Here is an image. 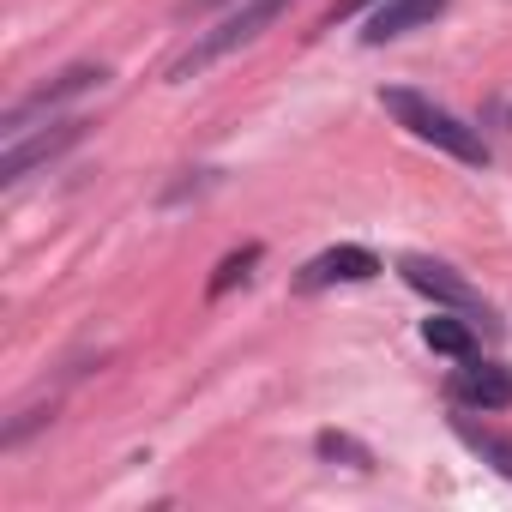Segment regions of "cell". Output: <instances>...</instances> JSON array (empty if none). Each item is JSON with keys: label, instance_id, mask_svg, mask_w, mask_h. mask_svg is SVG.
Returning a JSON list of instances; mask_svg holds the SVG:
<instances>
[{"label": "cell", "instance_id": "1", "mask_svg": "<svg viewBox=\"0 0 512 512\" xmlns=\"http://www.w3.org/2000/svg\"><path fill=\"white\" fill-rule=\"evenodd\" d=\"M380 109H386L410 139H422V145H434V151H446V157H458V163H470V169H488V139H482L476 127H464L452 109L428 103L422 91L392 85V91H380Z\"/></svg>", "mask_w": 512, "mask_h": 512}, {"label": "cell", "instance_id": "2", "mask_svg": "<svg viewBox=\"0 0 512 512\" xmlns=\"http://www.w3.org/2000/svg\"><path fill=\"white\" fill-rule=\"evenodd\" d=\"M284 7H296V0H241L229 19H217L205 37H193V49L169 67V79H193V73H205L211 61H223V55H235V49H247V43H260V37L284 19Z\"/></svg>", "mask_w": 512, "mask_h": 512}, {"label": "cell", "instance_id": "3", "mask_svg": "<svg viewBox=\"0 0 512 512\" xmlns=\"http://www.w3.org/2000/svg\"><path fill=\"white\" fill-rule=\"evenodd\" d=\"M398 272H404V284H410L416 296H428L434 308H452V314L476 320L482 332H494V308H488V302H482V290H470L446 260H428V253H404Z\"/></svg>", "mask_w": 512, "mask_h": 512}, {"label": "cell", "instance_id": "4", "mask_svg": "<svg viewBox=\"0 0 512 512\" xmlns=\"http://www.w3.org/2000/svg\"><path fill=\"white\" fill-rule=\"evenodd\" d=\"M103 79H109V67H91V61H85V67H67V73H55L49 85H37L31 97H19V103H13L7 115H0V133H7V139H25L37 115H49V109H61L67 97H85V91H97Z\"/></svg>", "mask_w": 512, "mask_h": 512}, {"label": "cell", "instance_id": "5", "mask_svg": "<svg viewBox=\"0 0 512 512\" xmlns=\"http://www.w3.org/2000/svg\"><path fill=\"white\" fill-rule=\"evenodd\" d=\"M85 127L91 121H55L49 133H31V139H7V151H0V187H19L31 169H43V163H55L61 151H73L79 139H85Z\"/></svg>", "mask_w": 512, "mask_h": 512}, {"label": "cell", "instance_id": "6", "mask_svg": "<svg viewBox=\"0 0 512 512\" xmlns=\"http://www.w3.org/2000/svg\"><path fill=\"white\" fill-rule=\"evenodd\" d=\"M446 398H452L458 410H476V416L512 410V368L470 356V362H458V368H452V380H446Z\"/></svg>", "mask_w": 512, "mask_h": 512}, {"label": "cell", "instance_id": "7", "mask_svg": "<svg viewBox=\"0 0 512 512\" xmlns=\"http://www.w3.org/2000/svg\"><path fill=\"white\" fill-rule=\"evenodd\" d=\"M368 278H380V260H374L368 247L344 241V247L314 253V260L296 272V290H332V284H368Z\"/></svg>", "mask_w": 512, "mask_h": 512}, {"label": "cell", "instance_id": "8", "mask_svg": "<svg viewBox=\"0 0 512 512\" xmlns=\"http://www.w3.org/2000/svg\"><path fill=\"white\" fill-rule=\"evenodd\" d=\"M446 7H452V0H380V7L368 13V31H362V43H368V49H380V43H398V37L422 31V25H434Z\"/></svg>", "mask_w": 512, "mask_h": 512}, {"label": "cell", "instance_id": "9", "mask_svg": "<svg viewBox=\"0 0 512 512\" xmlns=\"http://www.w3.org/2000/svg\"><path fill=\"white\" fill-rule=\"evenodd\" d=\"M476 320H464V314H452V308H440V314H428L422 320V338H428V350H440V356H452V362H470L482 344H476Z\"/></svg>", "mask_w": 512, "mask_h": 512}, {"label": "cell", "instance_id": "10", "mask_svg": "<svg viewBox=\"0 0 512 512\" xmlns=\"http://www.w3.org/2000/svg\"><path fill=\"white\" fill-rule=\"evenodd\" d=\"M452 434L482 458V464H494L506 482H512V434H500V428H482V422H470V416H452Z\"/></svg>", "mask_w": 512, "mask_h": 512}, {"label": "cell", "instance_id": "11", "mask_svg": "<svg viewBox=\"0 0 512 512\" xmlns=\"http://www.w3.org/2000/svg\"><path fill=\"white\" fill-rule=\"evenodd\" d=\"M260 260H266V247H260V241H247V247H235V253H223V266L211 272V284H205V296H211V302H217V296H229L235 284H247V278H253V266H260Z\"/></svg>", "mask_w": 512, "mask_h": 512}, {"label": "cell", "instance_id": "12", "mask_svg": "<svg viewBox=\"0 0 512 512\" xmlns=\"http://www.w3.org/2000/svg\"><path fill=\"white\" fill-rule=\"evenodd\" d=\"M314 452H320V458H332V464L344 458V464H356V470H374V452H368L362 440H350V434H332V428L314 440Z\"/></svg>", "mask_w": 512, "mask_h": 512}, {"label": "cell", "instance_id": "13", "mask_svg": "<svg viewBox=\"0 0 512 512\" xmlns=\"http://www.w3.org/2000/svg\"><path fill=\"white\" fill-rule=\"evenodd\" d=\"M368 7H380V0H338V7L326 13V31H332L338 19H356V13H368Z\"/></svg>", "mask_w": 512, "mask_h": 512}]
</instances>
